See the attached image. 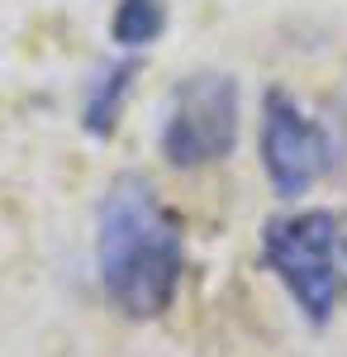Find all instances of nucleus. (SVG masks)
Masks as SVG:
<instances>
[{"mask_svg": "<svg viewBox=\"0 0 347 357\" xmlns=\"http://www.w3.org/2000/svg\"><path fill=\"white\" fill-rule=\"evenodd\" d=\"M95 272L105 301L129 319H157L171 310L186 272V234L157 186L124 172L105 186L95 215Z\"/></svg>", "mask_w": 347, "mask_h": 357, "instance_id": "1", "label": "nucleus"}, {"mask_svg": "<svg viewBox=\"0 0 347 357\" xmlns=\"http://www.w3.org/2000/svg\"><path fill=\"white\" fill-rule=\"evenodd\" d=\"M262 262L291 291L309 324H328L343 291L338 262V215L328 210H295L262 224Z\"/></svg>", "mask_w": 347, "mask_h": 357, "instance_id": "2", "label": "nucleus"}, {"mask_svg": "<svg viewBox=\"0 0 347 357\" xmlns=\"http://www.w3.org/2000/svg\"><path fill=\"white\" fill-rule=\"evenodd\" d=\"M162 158L176 172L224 162L238 148V82L229 72H190L176 82L162 119Z\"/></svg>", "mask_w": 347, "mask_h": 357, "instance_id": "3", "label": "nucleus"}, {"mask_svg": "<svg viewBox=\"0 0 347 357\" xmlns=\"http://www.w3.org/2000/svg\"><path fill=\"white\" fill-rule=\"evenodd\" d=\"M262 172L281 200L314 191L333 167V134L291 91L271 86L262 96Z\"/></svg>", "mask_w": 347, "mask_h": 357, "instance_id": "4", "label": "nucleus"}, {"mask_svg": "<svg viewBox=\"0 0 347 357\" xmlns=\"http://www.w3.org/2000/svg\"><path fill=\"white\" fill-rule=\"evenodd\" d=\"M134 77H138V62H119V67L100 72V82L91 86V96H86V129L95 138H105L119 124V105H124Z\"/></svg>", "mask_w": 347, "mask_h": 357, "instance_id": "5", "label": "nucleus"}, {"mask_svg": "<svg viewBox=\"0 0 347 357\" xmlns=\"http://www.w3.org/2000/svg\"><path fill=\"white\" fill-rule=\"evenodd\" d=\"M167 29V5L162 0H119L109 15V38L119 48H148Z\"/></svg>", "mask_w": 347, "mask_h": 357, "instance_id": "6", "label": "nucleus"}, {"mask_svg": "<svg viewBox=\"0 0 347 357\" xmlns=\"http://www.w3.org/2000/svg\"><path fill=\"white\" fill-rule=\"evenodd\" d=\"M338 262H343V291H347V215L338 220Z\"/></svg>", "mask_w": 347, "mask_h": 357, "instance_id": "7", "label": "nucleus"}]
</instances>
